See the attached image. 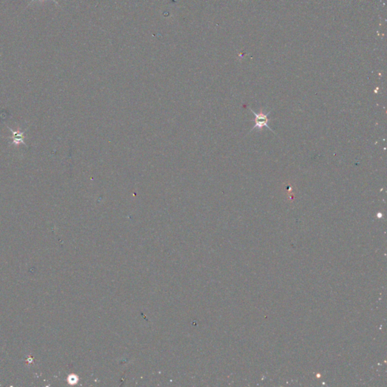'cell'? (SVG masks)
Masks as SVG:
<instances>
[{
    "mask_svg": "<svg viewBox=\"0 0 387 387\" xmlns=\"http://www.w3.org/2000/svg\"><path fill=\"white\" fill-rule=\"evenodd\" d=\"M34 1H36V0H32V1H31V4H32V3H33V2H34ZM40 1H43V0H40ZM52 1H53V2H55V4H57V3H56V2H55V0H52Z\"/></svg>",
    "mask_w": 387,
    "mask_h": 387,
    "instance_id": "cell-2",
    "label": "cell"
},
{
    "mask_svg": "<svg viewBox=\"0 0 387 387\" xmlns=\"http://www.w3.org/2000/svg\"><path fill=\"white\" fill-rule=\"evenodd\" d=\"M250 110L251 112H252V113H253L255 116V119H252V120L255 122V125H253L252 130H251V131H253L254 128H257L258 131H261V132H262V131H264V127H267V128H268L270 131L273 132V130H272V128H270V127L268 125V122H270V121H271V119H270V118H268V116L269 114H270V112H268V113H264L263 108H261V110H260V112L258 113H255V112H254L252 109H250Z\"/></svg>",
    "mask_w": 387,
    "mask_h": 387,
    "instance_id": "cell-1",
    "label": "cell"
}]
</instances>
